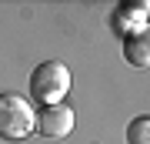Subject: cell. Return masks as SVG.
<instances>
[{"mask_svg": "<svg viewBox=\"0 0 150 144\" xmlns=\"http://www.w3.org/2000/svg\"><path fill=\"white\" fill-rule=\"evenodd\" d=\"M37 124V111H33L30 97L4 91L0 94V138L4 141H23L33 134Z\"/></svg>", "mask_w": 150, "mask_h": 144, "instance_id": "obj_2", "label": "cell"}, {"mask_svg": "<svg viewBox=\"0 0 150 144\" xmlns=\"http://www.w3.org/2000/svg\"><path fill=\"white\" fill-rule=\"evenodd\" d=\"M74 124H77V117H74V111L67 104H50V107H40L37 111L33 131L40 138H47V141H60V138H67L74 131Z\"/></svg>", "mask_w": 150, "mask_h": 144, "instance_id": "obj_4", "label": "cell"}, {"mask_svg": "<svg viewBox=\"0 0 150 144\" xmlns=\"http://www.w3.org/2000/svg\"><path fill=\"white\" fill-rule=\"evenodd\" d=\"M70 94V67L64 60H43L33 67L30 74V104L50 107V104H64V97Z\"/></svg>", "mask_w": 150, "mask_h": 144, "instance_id": "obj_1", "label": "cell"}, {"mask_svg": "<svg viewBox=\"0 0 150 144\" xmlns=\"http://www.w3.org/2000/svg\"><path fill=\"white\" fill-rule=\"evenodd\" d=\"M150 24V0H123V4L113 7V17H110V27L113 34L123 40L127 34H137Z\"/></svg>", "mask_w": 150, "mask_h": 144, "instance_id": "obj_3", "label": "cell"}, {"mask_svg": "<svg viewBox=\"0 0 150 144\" xmlns=\"http://www.w3.org/2000/svg\"><path fill=\"white\" fill-rule=\"evenodd\" d=\"M123 60L137 70H150V24L123 37Z\"/></svg>", "mask_w": 150, "mask_h": 144, "instance_id": "obj_5", "label": "cell"}, {"mask_svg": "<svg viewBox=\"0 0 150 144\" xmlns=\"http://www.w3.org/2000/svg\"><path fill=\"white\" fill-rule=\"evenodd\" d=\"M127 144H150V117L140 114L127 124Z\"/></svg>", "mask_w": 150, "mask_h": 144, "instance_id": "obj_6", "label": "cell"}]
</instances>
